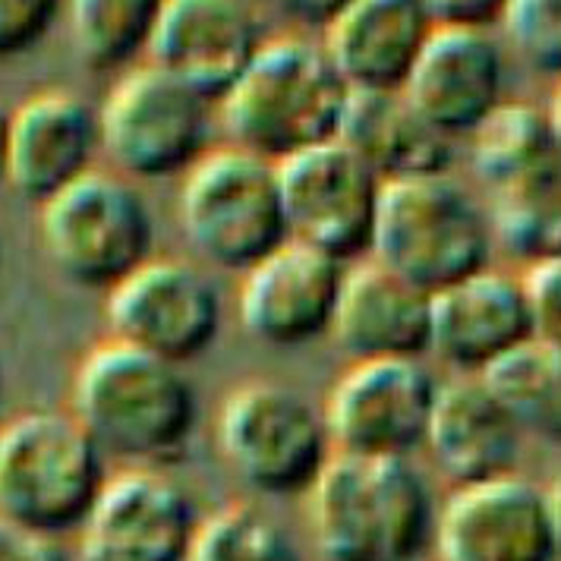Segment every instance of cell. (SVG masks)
Listing matches in <instances>:
<instances>
[{
	"instance_id": "6da1fadb",
	"label": "cell",
	"mask_w": 561,
	"mask_h": 561,
	"mask_svg": "<svg viewBox=\"0 0 561 561\" xmlns=\"http://www.w3.org/2000/svg\"><path fill=\"white\" fill-rule=\"evenodd\" d=\"M70 413L107 460L168 470L196 442L199 394L186 366L107 337L77 366Z\"/></svg>"
},
{
	"instance_id": "7a4b0ae2",
	"label": "cell",
	"mask_w": 561,
	"mask_h": 561,
	"mask_svg": "<svg viewBox=\"0 0 561 561\" xmlns=\"http://www.w3.org/2000/svg\"><path fill=\"white\" fill-rule=\"evenodd\" d=\"M307 499L322 561H420L435 546L438 505L413 458L334 451Z\"/></svg>"
},
{
	"instance_id": "3957f363",
	"label": "cell",
	"mask_w": 561,
	"mask_h": 561,
	"mask_svg": "<svg viewBox=\"0 0 561 561\" xmlns=\"http://www.w3.org/2000/svg\"><path fill=\"white\" fill-rule=\"evenodd\" d=\"M351 85L322 42L307 35L268 38L250 70L218 104L230 146L284 164L341 136Z\"/></svg>"
},
{
	"instance_id": "277c9868",
	"label": "cell",
	"mask_w": 561,
	"mask_h": 561,
	"mask_svg": "<svg viewBox=\"0 0 561 561\" xmlns=\"http://www.w3.org/2000/svg\"><path fill=\"white\" fill-rule=\"evenodd\" d=\"M178 225L199 265L247 275L290 243L280 164L237 146H215L180 180Z\"/></svg>"
},
{
	"instance_id": "5b68a950",
	"label": "cell",
	"mask_w": 561,
	"mask_h": 561,
	"mask_svg": "<svg viewBox=\"0 0 561 561\" xmlns=\"http://www.w3.org/2000/svg\"><path fill=\"white\" fill-rule=\"evenodd\" d=\"M495 253L489 205L451 171L385 183L369 259L438 294L492 268Z\"/></svg>"
},
{
	"instance_id": "8992f818",
	"label": "cell",
	"mask_w": 561,
	"mask_h": 561,
	"mask_svg": "<svg viewBox=\"0 0 561 561\" xmlns=\"http://www.w3.org/2000/svg\"><path fill=\"white\" fill-rule=\"evenodd\" d=\"M111 480L73 413L26 410L0 426V514L38 534H79Z\"/></svg>"
},
{
	"instance_id": "52a82bcc",
	"label": "cell",
	"mask_w": 561,
	"mask_h": 561,
	"mask_svg": "<svg viewBox=\"0 0 561 561\" xmlns=\"http://www.w3.org/2000/svg\"><path fill=\"white\" fill-rule=\"evenodd\" d=\"M218 455L259 499H304L332 463L325 410L275 379L237 385L215 420Z\"/></svg>"
},
{
	"instance_id": "ba28073f",
	"label": "cell",
	"mask_w": 561,
	"mask_h": 561,
	"mask_svg": "<svg viewBox=\"0 0 561 561\" xmlns=\"http://www.w3.org/2000/svg\"><path fill=\"white\" fill-rule=\"evenodd\" d=\"M45 259L67 284L107 297L154 259L158 228L139 183L92 171L38 208Z\"/></svg>"
},
{
	"instance_id": "9c48e42d",
	"label": "cell",
	"mask_w": 561,
	"mask_h": 561,
	"mask_svg": "<svg viewBox=\"0 0 561 561\" xmlns=\"http://www.w3.org/2000/svg\"><path fill=\"white\" fill-rule=\"evenodd\" d=\"M104 154L133 183L183 180L215 149L218 104L142 64L114 82L99 107Z\"/></svg>"
},
{
	"instance_id": "30bf717a",
	"label": "cell",
	"mask_w": 561,
	"mask_h": 561,
	"mask_svg": "<svg viewBox=\"0 0 561 561\" xmlns=\"http://www.w3.org/2000/svg\"><path fill=\"white\" fill-rule=\"evenodd\" d=\"M104 319L114 341L190 366L215 351L225 297L199 262L154 255L104 297Z\"/></svg>"
},
{
	"instance_id": "8fae6325",
	"label": "cell",
	"mask_w": 561,
	"mask_h": 561,
	"mask_svg": "<svg viewBox=\"0 0 561 561\" xmlns=\"http://www.w3.org/2000/svg\"><path fill=\"white\" fill-rule=\"evenodd\" d=\"M290 240L354 265L373 255L385 180L347 142L332 139L280 164Z\"/></svg>"
},
{
	"instance_id": "7c38bea8",
	"label": "cell",
	"mask_w": 561,
	"mask_h": 561,
	"mask_svg": "<svg viewBox=\"0 0 561 561\" xmlns=\"http://www.w3.org/2000/svg\"><path fill=\"white\" fill-rule=\"evenodd\" d=\"M442 379L426 359H357L334 382L325 423L337 455L413 458L426 448Z\"/></svg>"
},
{
	"instance_id": "4fadbf2b",
	"label": "cell",
	"mask_w": 561,
	"mask_h": 561,
	"mask_svg": "<svg viewBox=\"0 0 561 561\" xmlns=\"http://www.w3.org/2000/svg\"><path fill=\"white\" fill-rule=\"evenodd\" d=\"M344 262L290 240L262 259L237 290V322L250 341L272 351H304L329 341L347 278Z\"/></svg>"
},
{
	"instance_id": "5bb4252c",
	"label": "cell",
	"mask_w": 561,
	"mask_h": 561,
	"mask_svg": "<svg viewBox=\"0 0 561 561\" xmlns=\"http://www.w3.org/2000/svg\"><path fill=\"white\" fill-rule=\"evenodd\" d=\"M199 508L168 470L127 467L111 477L79 530V561H190Z\"/></svg>"
},
{
	"instance_id": "9a60e30c",
	"label": "cell",
	"mask_w": 561,
	"mask_h": 561,
	"mask_svg": "<svg viewBox=\"0 0 561 561\" xmlns=\"http://www.w3.org/2000/svg\"><path fill=\"white\" fill-rule=\"evenodd\" d=\"M442 561H561L546 489L520 473L458 485L438 508Z\"/></svg>"
},
{
	"instance_id": "2e32d148",
	"label": "cell",
	"mask_w": 561,
	"mask_h": 561,
	"mask_svg": "<svg viewBox=\"0 0 561 561\" xmlns=\"http://www.w3.org/2000/svg\"><path fill=\"white\" fill-rule=\"evenodd\" d=\"M268 38L253 0H168L149 64L221 104Z\"/></svg>"
},
{
	"instance_id": "e0dca14e",
	"label": "cell",
	"mask_w": 561,
	"mask_h": 561,
	"mask_svg": "<svg viewBox=\"0 0 561 561\" xmlns=\"http://www.w3.org/2000/svg\"><path fill=\"white\" fill-rule=\"evenodd\" d=\"M404 95L451 142L470 139L508 102L505 45L492 28L438 26Z\"/></svg>"
},
{
	"instance_id": "ac0fdd59",
	"label": "cell",
	"mask_w": 561,
	"mask_h": 561,
	"mask_svg": "<svg viewBox=\"0 0 561 561\" xmlns=\"http://www.w3.org/2000/svg\"><path fill=\"white\" fill-rule=\"evenodd\" d=\"M99 154H104L102 117L77 92L48 89L10 111L7 186L28 205L42 208L99 171Z\"/></svg>"
},
{
	"instance_id": "d6986e66",
	"label": "cell",
	"mask_w": 561,
	"mask_h": 561,
	"mask_svg": "<svg viewBox=\"0 0 561 561\" xmlns=\"http://www.w3.org/2000/svg\"><path fill=\"white\" fill-rule=\"evenodd\" d=\"M536 337L524 275L485 268L433 294V351L455 376L483 379Z\"/></svg>"
},
{
	"instance_id": "ffe728a7",
	"label": "cell",
	"mask_w": 561,
	"mask_h": 561,
	"mask_svg": "<svg viewBox=\"0 0 561 561\" xmlns=\"http://www.w3.org/2000/svg\"><path fill=\"white\" fill-rule=\"evenodd\" d=\"M435 28L423 0H351L322 45L354 95H394L408 89Z\"/></svg>"
},
{
	"instance_id": "44dd1931",
	"label": "cell",
	"mask_w": 561,
	"mask_h": 561,
	"mask_svg": "<svg viewBox=\"0 0 561 561\" xmlns=\"http://www.w3.org/2000/svg\"><path fill=\"white\" fill-rule=\"evenodd\" d=\"M332 341L357 359H426L433 351V294L376 259L347 268Z\"/></svg>"
},
{
	"instance_id": "7402d4cb",
	"label": "cell",
	"mask_w": 561,
	"mask_h": 561,
	"mask_svg": "<svg viewBox=\"0 0 561 561\" xmlns=\"http://www.w3.org/2000/svg\"><path fill=\"white\" fill-rule=\"evenodd\" d=\"M524 430L485 379L455 376L442 382L426 435L430 458L448 483H492L517 473Z\"/></svg>"
},
{
	"instance_id": "603a6c76",
	"label": "cell",
	"mask_w": 561,
	"mask_h": 561,
	"mask_svg": "<svg viewBox=\"0 0 561 561\" xmlns=\"http://www.w3.org/2000/svg\"><path fill=\"white\" fill-rule=\"evenodd\" d=\"M337 139L347 142L385 183L451 171L458 146L442 136L404 92L354 95Z\"/></svg>"
},
{
	"instance_id": "cb8c5ba5",
	"label": "cell",
	"mask_w": 561,
	"mask_h": 561,
	"mask_svg": "<svg viewBox=\"0 0 561 561\" xmlns=\"http://www.w3.org/2000/svg\"><path fill=\"white\" fill-rule=\"evenodd\" d=\"M168 0H67L64 20L77 60L92 73H129L152 57Z\"/></svg>"
},
{
	"instance_id": "d4e9b609",
	"label": "cell",
	"mask_w": 561,
	"mask_h": 561,
	"mask_svg": "<svg viewBox=\"0 0 561 561\" xmlns=\"http://www.w3.org/2000/svg\"><path fill=\"white\" fill-rule=\"evenodd\" d=\"M470 168L485 196L561 164V139L549 107L505 102L470 139Z\"/></svg>"
},
{
	"instance_id": "484cf974",
	"label": "cell",
	"mask_w": 561,
	"mask_h": 561,
	"mask_svg": "<svg viewBox=\"0 0 561 561\" xmlns=\"http://www.w3.org/2000/svg\"><path fill=\"white\" fill-rule=\"evenodd\" d=\"M495 247L520 265L561 255V164L485 196Z\"/></svg>"
},
{
	"instance_id": "4316f807",
	"label": "cell",
	"mask_w": 561,
	"mask_h": 561,
	"mask_svg": "<svg viewBox=\"0 0 561 561\" xmlns=\"http://www.w3.org/2000/svg\"><path fill=\"white\" fill-rule=\"evenodd\" d=\"M483 379L524 435L561 448V347L534 337Z\"/></svg>"
},
{
	"instance_id": "83f0119b",
	"label": "cell",
	"mask_w": 561,
	"mask_h": 561,
	"mask_svg": "<svg viewBox=\"0 0 561 561\" xmlns=\"http://www.w3.org/2000/svg\"><path fill=\"white\" fill-rule=\"evenodd\" d=\"M190 561H304V552L275 514L230 502L199 520Z\"/></svg>"
},
{
	"instance_id": "f1b7e54d",
	"label": "cell",
	"mask_w": 561,
	"mask_h": 561,
	"mask_svg": "<svg viewBox=\"0 0 561 561\" xmlns=\"http://www.w3.org/2000/svg\"><path fill=\"white\" fill-rule=\"evenodd\" d=\"M499 26L530 70L561 82V0H508Z\"/></svg>"
},
{
	"instance_id": "f546056e",
	"label": "cell",
	"mask_w": 561,
	"mask_h": 561,
	"mask_svg": "<svg viewBox=\"0 0 561 561\" xmlns=\"http://www.w3.org/2000/svg\"><path fill=\"white\" fill-rule=\"evenodd\" d=\"M67 0H0V60H16L45 42Z\"/></svg>"
},
{
	"instance_id": "4dcf8cb0",
	"label": "cell",
	"mask_w": 561,
	"mask_h": 561,
	"mask_svg": "<svg viewBox=\"0 0 561 561\" xmlns=\"http://www.w3.org/2000/svg\"><path fill=\"white\" fill-rule=\"evenodd\" d=\"M524 284L534 307L536 337L561 347V255L530 265Z\"/></svg>"
},
{
	"instance_id": "1f68e13d",
	"label": "cell",
	"mask_w": 561,
	"mask_h": 561,
	"mask_svg": "<svg viewBox=\"0 0 561 561\" xmlns=\"http://www.w3.org/2000/svg\"><path fill=\"white\" fill-rule=\"evenodd\" d=\"M265 20L294 28V35L325 32L351 0H253Z\"/></svg>"
},
{
	"instance_id": "d6a6232c",
	"label": "cell",
	"mask_w": 561,
	"mask_h": 561,
	"mask_svg": "<svg viewBox=\"0 0 561 561\" xmlns=\"http://www.w3.org/2000/svg\"><path fill=\"white\" fill-rule=\"evenodd\" d=\"M0 561H70L64 539L38 534L0 514Z\"/></svg>"
},
{
	"instance_id": "836d02e7",
	"label": "cell",
	"mask_w": 561,
	"mask_h": 561,
	"mask_svg": "<svg viewBox=\"0 0 561 561\" xmlns=\"http://www.w3.org/2000/svg\"><path fill=\"white\" fill-rule=\"evenodd\" d=\"M438 26L492 28L502 23L508 0H423Z\"/></svg>"
},
{
	"instance_id": "e575fe53",
	"label": "cell",
	"mask_w": 561,
	"mask_h": 561,
	"mask_svg": "<svg viewBox=\"0 0 561 561\" xmlns=\"http://www.w3.org/2000/svg\"><path fill=\"white\" fill-rule=\"evenodd\" d=\"M546 499H549V514H552V527H556V539H559L561 556V477L546 489Z\"/></svg>"
},
{
	"instance_id": "d590c367",
	"label": "cell",
	"mask_w": 561,
	"mask_h": 561,
	"mask_svg": "<svg viewBox=\"0 0 561 561\" xmlns=\"http://www.w3.org/2000/svg\"><path fill=\"white\" fill-rule=\"evenodd\" d=\"M7 149H10V111L0 104V183H7Z\"/></svg>"
},
{
	"instance_id": "8d00e7d4",
	"label": "cell",
	"mask_w": 561,
	"mask_h": 561,
	"mask_svg": "<svg viewBox=\"0 0 561 561\" xmlns=\"http://www.w3.org/2000/svg\"><path fill=\"white\" fill-rule=\"evenodd\" d=\"M549 117H552L556 133H559V139H561V82H559V92H556V99H552V104H549Z\"/></svg>"
},
{
	"instance_id": "74e56055",
	"label": "cell",
	"mask_w": 561,
	"mask_h": 561,
	"mask_svg": "<svg viewBox=\"0 0 561 561\" xmlns=\"http://www.w3.org/2000/svg\"><path fill=\"white\" fill-rule=\"evenodd\" d=\"M3 398H7V373H3V363H0V413H3Z\"/></svg>"
}]
</instances>
